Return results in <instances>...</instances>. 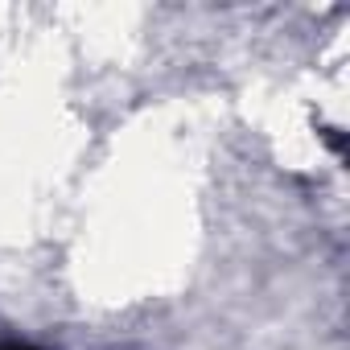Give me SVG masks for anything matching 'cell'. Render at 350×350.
I'll return each instance as SVG.
<instances>
[{
  "mask_svg": "<svg viewBox=\"0 0 350 350\" xmlns=\"http://www.w3.org/2000/svg\"><path fill=\"white\" fill-rule=\"evenodd\" d=\"M321 140H325V144H329V148H334V152H338V157H342V152H346V136H342V132H338V128H321Z\"/></svg>",
  "mask_w": 350,
  "mask_h": 350,
  "instance_id": "cell-1",
  "label": "cell"
},
{
  "mask_svg": "<svg viewBox=\"0 0 350 350\" xmlns=\"http://www.w3.org/2000/svg\"><path fill=\"white\" fill-rule=\"evenodd\" d=\"M0 350H38V346H29V342H0Z\"/></svg>",
  "mask_w": 350,
  "mask_h": 350,
  "instance_id": "cell-2",
  "label": "cell"
}]
</instances>
